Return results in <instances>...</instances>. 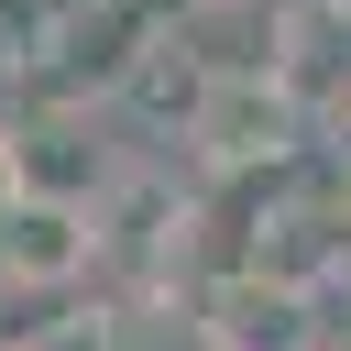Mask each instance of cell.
Listing matches in <instances>:
<instances>
[{
    "label": "cell",
    "instance_id": "4",
    "mask_svg": "<svg viewBox=\"0 0 351 351\" xmlns=\"http://www.w3.org/2000/svg\"><path fill=\"white\" fill-rule=\"evenodd\" d=\"M11 197H22V165H11V121H0V219H11Z\"/></svg>",
    "mask_w": 351,
    "mask_h": 351
},
{
    "label": "cell",
    "instance_id": "6",
    "mask_svg": "<svg viewBox=\"0 0 351 351\" xmlns=\"http://www.w3.org/2000/svg\"><path fill=\"white\" fill-rule=\"evenodd\" d=\"M274 11H285V0H274Z\"/></svg>",
    "mask_w": 351,
    "mask_h": 351
},
{
    "label": "cell",
    "instance_id": "2",
    "mask_svg": "<svg viewBox=\"0 0 351 351\" xmlns=\"http://www.w3.org/2000/svg\"><path fill=\"white\" fill-rule=\"evenodd\" d=\"M296 132H307V99H296L285 77H219V88L197 99V121H186V143H197L208 165H230V176L285 165Z\"/></svg>",
    "mask_w": 351,
    "mask_h": 351
},
{
    "label": "cell",
    "instance_id": "5",
    "mask_svg": "<svg viewBox=\"0 0 351 351\" xmlns=\"http://www.w3.org/2000/svg\"><path fill=\"white\" fill-rule=\"evenodd\" d=\"M329 132H340V154H351V99H340V110H329Z\"/></svg>",
    "mask_w": 351,
    "mask_h": 351
},
{
    "label": "cell",
    "instance_id": "3",
    "mask_svg": "<svg viewBox=\"0 0 351 351\" xmlns=\"http://www.w3.org/2000/svg\"><path fill=\"white\" fill-rule=\"evenodd\" d=\"M99 263V197H11L0 219V285H77Z\"/></svg>",
    "mask_w": 351,
    "mask_h": 351
},
{
    "label": "cell",
    "instance_id": "1",
    "mask_svg": "<svg viewBox=\"0 0 351 351\" xmlns=\"http://www.w3.org/2000/svg\"><path fill=\"white\" fill-rule=\"evenodd\" d=\"M197 340L208 351H329V318H318V296L296 274L241 263V274H219L197 296Z\"/></svg>",
    "mask_w": 351,
    "mask_h": 351
}]
</instances>
